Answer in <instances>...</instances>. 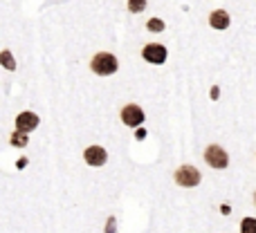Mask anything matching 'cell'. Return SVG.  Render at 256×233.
Here are the masks:
<instances>
[{
	"mask_svg": "<svg viewBox=\"0 0 256 233\" xmlns=\"http://www.w3.org/2000/svg\"><path fill=\"white\" fill-rule=\"evenodd\" d=\"M38 123H40V119H38L36 112H20V115L16 117V130L18 132H30V130H34Z\"/></svg>",
	"mask_w": 256,
	"mask_h": 233,
	"instance_id": "8992f818",
	"label": "cell"
},
{
	"mask_svg": "<svg viewBox=\"0 0 256 233\" xmlns=\"http://www.w3.org/2000/svg\"><path fill=\"white\" fill-rule=\"evenodd\" d=\"M142 56L148 63H153V65H162V63L166 61V47L160 43H150L142 49Z\"/></svg>",
	"mask_w": 256,
	"mask_h": 233,
	"instance_id": "277c9868",
	"label": "cell"
},
{
	"mask_svg": "<svg viewBox=\"0 0 256 233\" xmlns=\"http://www.w3.org/2000/svg\"><path fill=\"white\" fill-rule=\"evenodd\" d=\"M240 233H256V218H245L240 222Z\"/></svg>",
	"mask_w": 256,
	"mask_h": 233,
	"instance_id": "9c48e42d",
	"label": "cell"
},
{
	"mask_svg": "<svg viewBox=\"0 0 256 233\" xmlns=\"http://www.w3.org/2000/svg\"><path fill=\"white\" fill-rule=\"evenodd\" d=\"M0 61H2V65L7 67V70H14V67H16V63H14L12 52H7V49H4V52L0 54Z\"/></svg>",
	"mask_w": 256,
	"mask_h": 233,
	"instance_id": "8fae6325",
	"label": "cell"
},
{
	"mask_svg": "<svg viewBox=\"0 0 256 233\" xmlns=\"http://www.w3.org/2000/svg\"><path fill=\"white\" fill-rule=\"evenodd\" d=\"M90 67H92L94 74H99V76H108V74H115L117 67H120V63H117V58L112 56V54H108V52H99L97 56L92 58Z\"/></svg>",
	"mask_w": 256,
	"mask_h": 233,
	"instance_id": "6da1fadb",
	"label": "cell"
},
{
	"mask_svg": "<svg viewBox=\"0 0 256 233\" xmlns=\"http://www.w3.org/2000/svg\"><path fill=\"white\" fill-rule=\"evenodd\" d=\"M204 162H207L212 168L220 171V168H227V164H230V157H227V153L220 148V146L212 144V146H207V150H204Z\"/></svg>",
	"mask_w": 256,
	"mask_h": 233,
	"instance_id": "7a4b0ae2",
	"label": "cell"
},
{
	"mask_svg": "<svg viewBox=\"0 0 256 233\" xmlns=\"http://www.w3.org/2000/svg\"><path fill=\"white\" fill-rule=\"evenodd\" d=\"M84 159L90 164V166H104L108 159V153L102 148V146H90V148H86Z\"/></svg>",
	"mask_w": 256,
	"mask_h": 233,
	"instance_id": "52a82bcc",
	"label": "cell"
},
{
	"mask_svg": "<svg viewBox=\"0 0 256 233\" xmlns=\"http://www.w3.org/2000/svg\"><path fill=\"white\" fill-rule=\"evenodd\" d=\"M135 137H137V139H144V137H146V130H137Z\"/></svg>",
	"mask_w": 256,
	"mask_h": 233,
	"instance_id": "9a60e30c",
	"label": "cell"
},
{
	"mask_svg": "<svg viewBox=\"0 0 256 233\" xmlns=\"http://www.w3.org/2000/svg\"><path fill=\"white\" fill-rule=\"evenodd\" d=\"M209 22H212L214 29H227V27H230V13H227L225 9H216V11H212V16H209Z\"/></svg>",
	"mask_w": 256,
	"mask_h": 233,
	"instance_id": "ba28073f",
	"label": "cell"
},
{
	"mask_svg": "<svg viewBox=\"0 0 256 233\" xmlns=\"http://www.w3.org/2000/svg\"><path fill=\"white\" fill-rule=\"evenodd\" d=\"M254 202H256V193H254Z\"/></svg>",
	"mask_w": 256,
	"mask_h": 233,
	"instance_id": "2e32d148",
	"label": "cell"
},
{
	"mask_svg": "<svg viewBox=\"0 0 256 233\" xmlns=\"http://www.w3.org/2000/svg\"><path fill=\"white\" fill-rule=\"evenodd\" d=\"M200 180H202V175H200V171L198 168H194V166H180L176 171V182L180 186H186V189L198 186Z\"/></svg>",
	"mask_w": 256,
	"mask_h": 233,
	"instance_id": "3957f363",
	"label": "cell"
},
{
	"mask_svg": "<svg viewBox=\"0 0 256 233\" xmlns=\"http://www.w3.org/2000/svg\"><path fill=\"white\" fill-rule=\"evenodd\" d=\"M144 7H146L144 0H132V2H128V9H130V11H142Z\"/></svg>",
	"mask_w": 256,
	"mask_h": 233,
	"instance_id": "4fadbf2b",
	"label": "cell"
},
{
	"mask_svg": "<svg viewBox=\"0 0 256 233\" xmlns=\"http://www.w3.org/2000/svg\"><path fill=\"white\" fill-rule=\"evenodd\" d=\"M106 233H115V218H108V222H106Z\"/></svg>",
	"mask_w": 256,
	"mask_h": 233,
	"instance_id": "5bb4252c",
	"label": "cell"
},
{
	"mask_svg": "<svg viewBox=\"0 0 256 233\" xmlns=\"http://www.w3.org/2000/svg\"><path fill=\"white\" fill-rule=\"evenodd\" d=\"M27 141H30V139H27V135H25V132H14V135H12V146H18V148H22V146H27Z\"/></svg>",
	"mask_w": 256,
	"mask_h": 233,
	"instance_id": "30bf717a",
	"label": "cell"
},
{
	"mask_svg": "<svg viewBox=\"0 0 256 233\" xmlns=\"http://www.w3.org/2000/svg\"><path fill=\"white\" fill-rule=\"evenodd\" d=\"M148 29L150 31H162L164 29V22L160 20V18H150V20H148Z\"/></svg>",
	"mask_w": 256,
	"mask_h": 233,
	"instance_id": "7c38bea8",
	"label": "cell"
},
{
	"mask_svg": "<svg viewBox=\"0 0 256 233\" xmlns=\"http://www.w3.org/2000/svg\"><path fill=\"white\" fill-rule=\"evenodd\" d=\"M122 121H124L128 128L142 126V123H144V110H142L140 106H135V103H130V106H126L124 110H122Z\"/></svg>",
	"mask_w": 256,
	"mask_h": 233,
	"instance_id": "5b68a950",
	"label": "cell"
}]
</instances>
